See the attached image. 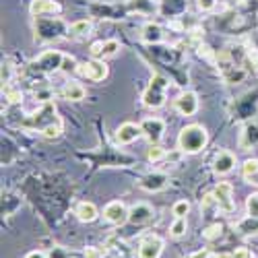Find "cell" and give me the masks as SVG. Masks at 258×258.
<instances>
[{
    "label": "cell",
    "instance_id": "6da1fadb",
    "mask_svg": "<svg viewBox=\"0 0 258 258\" xmlns=\"http://www.w3.org/2000/svg\"><path fill=\"white\" fill-rule=\"evenodd\" d=\"M209 143V133L207 128L201 126V124H188L184 126L180 135H178V147L182 153H188V155H195V153H201L203 149L207 147Z\"/></svg>",
    "mask_w": 258,
    "mask_h": 258
},
{
    "label": "cell",
    "instance_id": "7a4b0ae2",
    "mask_svg": "<svg viewBox=\"0 0 258 258\" xmlns=\"http://www.w3.org/2000/svg\"><path fill=\"white\" fill-rule=\"evenodd\" d=\"M167 79L161 77V75H155L151 79V83H149L147 91L143 93V103L147 107H151V110H157V107H161L165 103V91H167Z\"/></svg>",
    "mask_w": 258,
    "mask_h": 258
},
{
    "label": "cell",
    "instance_id": "3957f363",
    "mask_svg": "<svg viewBox=\"0 0 258 258\" xmlns=\"http://www.w3.org/2000/svg\"><path fill=\"white\" fill-rule=\"evenodd\" d=\"M77 73L85 79H89V81H103L107 77V67H105V62L99 60V58H93V60H87V62H83L79 64V69Z\"/></svg>",
    "mask_w": 258,
    "mask_h": 258
},
{
    "label": "cell",
    "instance_id": "277c9868",
    "mask_svg": "<svg viewBox=\"0 0 258 258\" xmlns=\"http://www.w3.org/2000/svg\"><path fill=\"white\" fill-rule=\"evenodd\" d=\"M215 199H217V205H219V211L229 215L235 211V203H233V186L229 182H219L213 190Z\"/></svg>",
    "mask_w": 258,
    "mask_h": 258
},
{
    "label": "cell",
    "instance_id": "5b68a950",
    "mask_svg": "<svg viewBox=\"0 0 258 258\" xmlns=\"http://www.w3.org/2000/svg\"><path fill=\"white\" fill-rule=\"evenodd\" d=\"M141 131H143V137L151 143V145H157L161 139H163V133H165V122L161 118H145L141 122Z\"/></svg>",
    "mask_w": 258,
    "mask_h": 258
},
{
    "label": "cell",
    "instance_id": "8992f818",
    "mask_svg": "<svg viewBox=\"0 0 258 258\" xmlns=\"http://www.w3.org/2000/svg\"><path fill=\"white\" fill-rule=\"evenodd\" d=\"M103 219L112 225H122L128 221V209L122 201H112L103 207Z\"/></svg>",
    "mask_w": 258,
    "mask_h": 258
},
{
    "label": "cell",
    "instance_id": "52a82bcc",
    "mask_svg": "<svg viewBox=\"0 0 258 258\" xmlns=\"http://www.w3.org/2000/svg\"><path fill=\"white\" fill-rule=\"evenodd\" d=\"M62 60H64V54L58 52V50H46L37 60H35V67L44 73H54V71H60L62 69Z\"/></svg>",
    "mask_w": 258,
    "mask_h": 258
},
{
    "label": "cell",
    "instance_id": "ba28073f",
    "mask_svg": "<svg viewBox=\"0 0 258 258\" xmlns=\"http://www.w3.org/2000/svg\"><path fill=\"white\" fill-rule=\"evenodd\" d=\"M153 207L151 205H147V203H137L133 205L131 209H128V223H133V225H145L153 219Z\"/></svg>",
    "mask_w": 258,
    "mask_h": 258
},
{
    "label": "cell",
    "instance_id": "9c48e42d",
    "mask_svg": "<svg viewBox=\"0 0 258 258\" xmlns=\"http://www.w3.org/2000/svg\"><path fill=\"white\" fill-rule=\"evenodd\" d=\"M163 252V240L159 235H147L139 246V258H159Z\"/></svg>",
    "mask_w": 258,
    "mask_h": 258
},
{
    "label": "cell",
    "instance_id": "30bf717a",
    "mask_svg": "<svg viewBox=\"0 0 258 258\" xmlns=\"http://www.w3.org/2000/svg\"><path fill=\"white\" fill-rule=\"evenodd\" d=\"M174 105L182 116H195L199 112V95L195 91H186L174 101Z\"/></svg>",
    "mask_w": 258,
    "mask_h": 258
},
{
    "label": "cell",
    "instance_id": "8fae6325",
    "mask_svg": "<svg viewBox=\"0 0 258 258\" xmlns=\"http://www.w3.org/2000/svg\"><path fill=\"white\" fill-rule=\"evenodd\" d=\"M139 137H143V131H141V124H135V122H124L116 131V139L120 145H131Z\"/></svg>",
    "mask_w": 258,
    "mask_h": 258
},
{
    "label": "cell",
    "instance_id": "7c38bea8",
    "mask_svg": "<svg viewBox=\"0 0 258 258\" xmlns=\"http://www.w3.org/2000/svg\"><path fill=\"white\" fill-rule=\"evenodd\" d=\"M233 165H235V155H233V153H229V151H219L217 155H215V161H213L215 174L225 176V174H229V171L233 169Z\"/></svg>",
    "mask_w": 258,
    "mask_h": 258
},
{
    "label": "cell",
    "instance_id": "4fadbf2b",
    "mask_svg": "<svg viewBox=\"0 0 258 258\" xmlns=\"http://www.w3.org/2000/svg\"><path fill=\"white\" fill-rule=\"evenodd\" d=\"M139 186L147 192H159L167 186V176L165 174H159V171H155V174H147L145 178H141Z\"/></svg>",
    "mask_w": 258,
    "mask_h": 258
},
{
    "label": "cell",
    "instance_id": "5bb4252c",
    "mask_svg": "<svg viewBox=\"0 0 258 258\" xmlns=\"http://www.w3.org/2000/svg\"><path fill=\"white\" fill-rule=\"evenodd\" d=\"M60 5L56 0H31L29 5V13L31 15H54V13H60Z\"/></svg>",
    "mask_w": 258,
    "mask_h": 258
},
{
    "label": "cell",
    "instance_id": "9a60e30c",
    "mask_svg": "<svg viewBox=\"0 0 258 258\" xmlns=\"http://www.w3.org/2000/svg\"><path fill=\"white\" fill-rule=\"evenodd\" d=\"M60 95H62V99H69V101H81L87 97V89H85L81 83L71 81L60 89Z\"/></svg>",
    "mask_w": 258,
    "mask_h": 258
},
{
    "label": "cell",
    "instance_id": "2e32d148",
    "mask_svg": "<svg viewBox=\"0 0 258 258\" xmlns=\"http://www.w3.org/2000/svg\"><path fill=\"white\" fill-rule=\"evenodd\" d=\"M75 215L79 217V221H83V223H91V221H95V219L99 217V211H97V207H95L93 203H87V201H85V203H79Z\"/></svg>",
    "mask_w": 258,
    "mask_h": 258
},
{
    "label": "cell",
    "instance_id": "e0dca14e",
    "mask_svg": "<svg viewBox=\"0 0 258 258\" xmlns=\"http://www.w3.org/2000/svg\"><path fill=\"white\" fill-rule=\"evenodd\" d=\"M141 39L145 44H159L163 39V31L157 23H145L143 29H141Z\"/></svg>",
    "mask_w": 258,
    "mask_h": 258
},
{
    "label": "cell",
    "instance_id": "ac0fdd59",
    "mask_svg": "<svg viewBox=\"0 0 258 258\" xmlns=\"http://www.w3.org/2000/svg\"><path fill=\"white\" fill-rule=\"evenodd\" d=\"M93 31V25H91V21L87 19H81V21H75V23L69 25V37H87L91 35Z\"/></svg>",
    "mask_w": 258,
    "mask_h": 258
},
{
    "label": "cell",
    "instance_id": "d6986e66",
    "mask_svg": "<svg viewBox=\"0 0 258 258\" xmlns=\"http://www.w3.org/2000/svg\"><path fill=\"white\" fill-rule=\"evenodd\" d=\"M256 143H258V126L254 122H248L244 126V133H242V139H240V147L248 151V149L252 145H256Z\"/></svg>",
    "mask_w": 258,
    "mask_h": 258
},
{
    "label": "cell",
    "instance_id": "ffe728a7",
    "mask_svg": "<svg viewBox=\"0 0 258 258\" xmlns=\"http://www.w3.org/2000/svg\"><path fill=\"white\" fill-rule=\"evenodd\" d=\"M235 231L242 233V235H254V233H258V217H252V215H248V217L240 219L238 223H235Z\"/></svg>",
    "mask_w": 258,
    "mask_h": 258
},
{
    "label": "cell",
    "instance_id": "44dd1931",
    "mask_svg": "<svg viewBox=\"0 0 258 258\" xmlns=\"http://www.w3.org/2000/svg\"><path fill=\"white\" fill-rule=\"evenodd\" d=\"M186 231H188V221H186V217H176L174 223L169 225V235H171V238H182Z\"/></svg>",
    "mask_w": 258,
    "mask_h": 258
},
{
    "label": "cell",
    "instance_id": "7402d4cb",
    "mask_svg": "<svg viewBox=\"0 0 258 258\" xmlns=\"http://www.w3.org/2000/svg\"><path fill=\"white\" fill-rule=\"evenodd\" d=\"M221 235H223V225H221V223H213V225H209V227L203 231V238H205L207 242L219 240Z\"/></svg>",
    "mask_w": 258,
    "mask_h": 258
},
{
    "label": "cell",
    "instance_id": "603a6c76",
    "mask_svg": "<svg viewBox=\"0 0 258 258\" xmlns=\"http://www.w3.org/2000/svg\"><path fill=\"white\" fill-rule=\"evenodd\" d=\"M242 176H244V180H252V178L258 176V159H248V161H244V165H242Z\"/></svg>",
    "mask_w": 258,
    "mask_h": 258
},
{
    "label": "cell",
    "instance_id": "cb8c5ba5",
    "mask_svg": "<svg viewBox=\"0 0 258 258\" xmlns=\"http://www.w3.org/2000/svg\"><path fill=\"white\" fill-rule=\"evenodd\" d=\"M244 77H246V71L240 69V67H233V69H229L227 73H223L225 83H242Z\"/></svg>",
    "mask_w": 258,
    "mask_h": 258
},
{
    "label": "cell",
    "instance_id": "d4e9b609",
    "mask_svg": "<svg viewBox=\"0 0 258 258\" xmlns=\"http://www.w3.org/2000/svg\"><path fill=\"white\" fill-rule=\"evenodd\" d=\"M165 157H167L165 149L159 147V145H151V149L147 151V159L151 161V163H157V161H161V159H165Z\"/></svg>",
    "mask_w": 258,
    "mask_h": 258
},
{
    "label": "cell",
    "instance_id": "484cf974",
    "mask_svg": "<svg viewBox=\"0 0 258 258\" xmlns=\"http://www.w3.org/2000/svg\"><path fill=\"white\" fill-rule=\"evenodd\" d=\"M41 135H44L46 139H58L60 135H62V122L60 120H56V122H52V124H48L44 131H41Z\"/></svg>",
    "mask_w": 258,
    "mask_h": 258
},
{
    "label": "cell",
    "instance_id": "4316f807",
    "mask_svg": "<svg viewBox=\"0 0 258 258\" xmlns=\"http://www.w3.org/2000/svg\"><path fill=\"white\" fill-rule=\"evenodd\" d=\"M120 50V41L118 39H107L103 44V58H110V56H116Z\"/></svg>",
    "mask_w": 258,
    "mask_h": 258
},
{
    "label": "cell",
    "instance_id": "83f0119b",
    "mask_svg": "<svg viewBox=\"0 0 258 258\" xmlns=\"http://www.w3.org/2000/svg\"><path fill=\"white\" fill-rule=\"evenodd\" d=\"M171 213H174L176 217H186V215L190 213V203H188V201H178V203H174V207H171Z\"/></svg>",
    "mask_w": 258,
    "mask_h": 258
},
{
    "label": "cell",
    "instance_id": "f1b7e54d",
    "mask_svg": "<svg viewBox=\"0 0 258 258\" xmlns=\"http://www.w3.org/2000/svg\"><path fill=\"white\" fill-rule=\"evenodd\" d=\"M211 209H219L217 199H215L213 192H211V195H205V197H203V203H201V211H203V213H209Z\"/></svg>",
    "mask_w": 258,
    "mask_h": 258
},
{
    "label": "cell",
    "instance_id": "f546056e",
    "mask_svg": "<svg viewBox=\"0 0 258 258\" xmlns=\"http://www.w3.org/2000/svg\"><path fill=\"white\" fill-rule=\"evenodd\" d=\"M246 209H248V215L258 217V192H254V195H250L246 199Z\"/></svg>",
    "mask_w": 258,
    "mask_h": 258
},
{
    "label": "cell",
    "instance_id": "4dcf8cb0",
    "mask_svg": "<svg viewBox=\"0 0 258 258\" xmlns=\"http://www.w3.org/2000/svg\"><path fill=\"white\" fill-rule=\"evenodd\" d=\"M77 69H79L77 60H75L73 56H67V54H64V60H62V69H60V71H64V73H73V71H77Z\"/></svg>",
    "mask_w": 258,
    "mask_h": 258
},
{
    "label": "cell",
    "instance_id": "1f68e13d",
    "mask_svg": "<svg viewBox=\"0 0 258 258\" xmlns=\"http://www.w3.org/2000/svg\"><path fill=\"white\" fill-rule=\"evenodd\" d=\"M246 60H248L250 67L254 69V73H258V50L256 48H252V50L246 52Z\"/></svg>",
    "mask_w": 258,
    "mask_h": 258
},
{
    "label": "cell",
    "instance_id": "d6a6232c",
    "mask_svg": "<svg viewBox=\"0 0 258 258\" xmlns=\"http://www.w3.org/2000/svg\"><path fill=\"white\" fill-rule=\"evenodd\" d=\"M5 95H7V99L11 101V103H17V101H21V99H23V93H21V91H17V89H5Z\"/></svg>",
    "mask_w": 258,
    "mask_h": 258
},
{
    "label": "cell",
    "instance_id": "836d02e7",
    "mask_svg": "<svg viewBox=\"0 0 258 258\" xmlns=\"http://www.w3.org/2000/svg\"><path fill=\"white\" fill-rule=\"evenodd\" d=\"M103 44L105 41H95V44H91V56L93 58H103Z\"/></svg>",
    "mask_w": 258,
    "mask_h": 258
},
{
    "label": "cell",
    "instance_id": "e575fe53",
    "mask_svg": "<svg viewBox=\"0 0 258 258\" xmlns=\"http://www.w3.org/2000/svg\"><path fill=\"white\" fill-rule=\"evenodd\" d=\"M231 254H233V258H254V254L248 248H238V250L231 252Z\"/></svg>",
    "mask_w": 258,
    "mask_h": 258
},
{
    "label": "cell",
    "instance_id": "d590c367",
    "mask_svg": "<svg viewBox=\"0 0 258 258\" xmlns=\"http://www.w3.org/2000/svg\"><path fill=\"white\" fill-rule=\"evenodd\" d=\"M215 3H217V0H197V5H199L201 11H211L215 7Z\"/></svg>",
    "mask_w": 258,
    "mask_h": 258
},
{
    "label": "cell",
    "instance_id": "8d00e7d4",
    "mask_svg": "<svg viewBox=\"0 0 258 258\" xmlns=\"http://www.w3.org/2000/svg\"><path fill=\"white\" fill-rule=\"evenodd\" d=\"M103 252L97 250V248H87V252H85V258H101Z\"/></svg>",
    "mask_w": 258,
    "mask_h": 258
},
{
    "label": "cell",
    "instance_id": "74e56055",
    "mask_svg": "<svg viewBox=\"0 0 258 258\" xmlns=\"http://www.w3.org/2000/svg\"><path fill=\"white\" fill-rule=\"evenodd\" d=\"M25 258H46V254H44V252H39V250H33V252H29Z\"/></svg>",
    "mask_w": 258,
    "mask_h": 258
},
{
    "label": "cell",
    "instance_id": "f35d334b",
    "mask_svg": "<svg viewBox=\"0 0 258 258\" xmlns=\"http://www.w3.org/2000/svg\"><path fill=\"white\" fill-rule=\"evenodd\" d=\"M215 258H233V254H217Z\"/></svg>",
    "mask_w": 258,
    "mask_h": 258
}]
</instances>
